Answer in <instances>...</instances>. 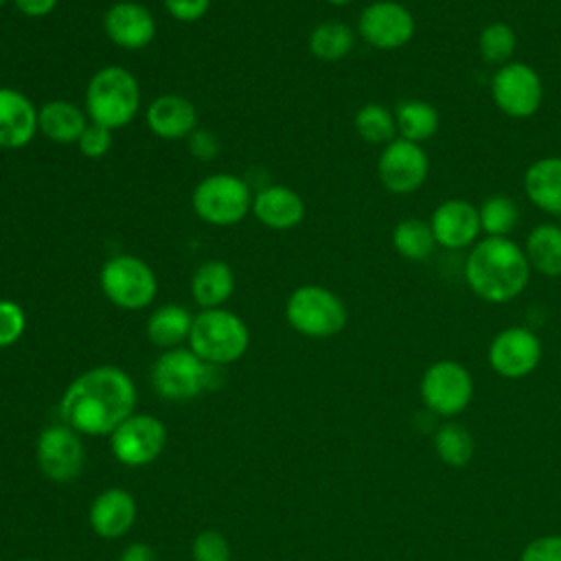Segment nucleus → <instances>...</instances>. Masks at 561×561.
Here are the masks:
<instances>
[{
    "label": "nucleus",
    "instance_id": "1",
    "mask_svg": "<svg viewBox=\"0 0 561 561\" xmlns=\"http://www.w3.org/2000/svg\"><path fill=\"white\" fill-rule=\"evenodd\" d=\"M136 397V386L123 368L101 364L68 383L59 399V416L81 436H110L134 414Z\"/></svg>",
    "mask_w": 561,
    "mask_h": 561
},
{
    "label": "nucleus",
    "instance_id": "2",
    "mask_svg": "<svg viewBox=\"0 0 561 561\" xmlns=\"http://www.w3.org/2000/svg\"><path fill=\"white\" fill-rule=\"evenodd\" d=\"M462 274L480 300L504 305L526 289L533 270L524 248L511 237H484L469 248Z\"/></svg>",
    "mask_w": 561,
    "mask_h": 561
},
{
    "label": "nucleus",
    "instance_id": "3",
    "mask_svg": "<svg viewBox=\"0 0 561 561\" xmlns=\"http://www.w3.org/2000/svg\"><path fill=\"white\" fill-rule=\"evenodd\" d=\"M83 110L92 123L112 131L129 125L140 112L138 79L123 66L99 68L85 85Z\"/></svg>",
    "mask_w": 561,
    "mask_h": 561
},
{
    "label": "nucleus",
    "instance_id": "4",
    "mask_svg": "<svg viewBox=\"0 0 561 561\" xmlns=\"http://www.w3.org/2000/svg\"><path fill=\"white\" fill-rule=\"evenodd\" d=\"M250 346L248 324L230 309H202L193 316L188 348L210 366H228L245 355Z\"/></svg>",
    "mask_w": 561,
    "mask_h": 561
},
{
    "label": "nucleus",
    "instance_id": "5",
    "mask_svg": "<svg viewBox=\"0 0 561 561\" xmlns=\"http://www.w3.org/2000/svg\"><path fill=\"white\" fill-rule=\"evenodd\" d=\"M287 324L313 340H324L337 335L348 320L344 300L324 285H300L285 302Z\"/></svg>",
    "mask_w": 561,
    "mask_h": 561
},
{
    "label": "nucleus",
    "instance_id": "6",
    "mask_svg": "<svg viewBox=\"0 0 561 561\" xmlns=\"http://www.w3.org/2000/svg\"><path fill=\"white\" fill-rule=\"evenodd\" d=\"M250 184L234 173H213L197 182L191 206L197 219L208 226L228 228L241 224L252 213Z\"/></svg>",
    "mask_w": 561,
    "mask_h": 561
},
{
    "label": "nucleus",
    "instance_id": "7",
    "mask_svg": "<svg viewBox=\"0 0 561 561\" xmlns=\"http://www.w3.org/2000/svg\"><path fill=\"white\" fill-rule=\"evenodd\" d=\"M99 285L103 296L125 311L149 307L158 294V278L151 265L134 254L110 256L99 272Z\"/></svg>",
    "mask_w": 561,
    "mask_h": 561
},
{
    "label": "nucleus",
    "instance_id": "8",
    "mask_svg": "<svg viewBox=\"0 0 561 561\" xmlns=\"http://www.w3.org/2000/svg\"><path fill=\"white\" fill-rule=\"evenodd\" d=\"M219 366L202 362L191 348L178 346L164 351L151 366L153 390L167 401H188L213 388V375Z\"/></svg>",
    "mask_w": 561,
    "mask_h": 561
},
{
    "label": "nucleus",
    "instance_id": "9",
    "mask_svg": "<svg viewBox=\"0 0 561 561\" xmlns=\"http://www.w3.org/2000/svg\"><path fill=\"white\" fill-rule=\"evenodd\" d=\"M491 99L504 116L524 121L539 112L543 103V81L533 66L508 61L491 77Z\"/></svg>",
    "mask_w": 561,
    "mask_h": 561
},
{
    "label": "nucleus",
    "instance_id": "10",
    "mask_svg": "<svg viewBox=\"0 0 561 561\" xmlns=\"http://www.w3.org/2000/svg\"><path fill=\"white\" fill-rule=\"evenodd\" d=\"M421 399L438 416L460 414L473 399L471 373L454 359H438L421 377Z\"/></svg>",
    "mask_w": 561,
    "mask_h": 561
},
{
    "label": "nucleus",
    "instance_id": "11",
    "mask_svg": "<svg viewBox=\"0 0 561 561\" xmlns=\"http://www.w3.org/2000/svg\"><path fill=\"white\" fill-rule=\"evenodd\" d=\"M416 20L401 0H375L357 15L359 37L377 50H399L414 37Z\"/></svg>",
    "mask_w": 561,
    "mask_h": 561
},
{
    "label": "nucleus",
    "instance_id": "12",
    "mask_svg": "<svg viewBox=\"0 0 561 561\" xmlns=\"http://www.w3.org/2000/svg\"><path fill=\"white\" fill-rule=\"evenodd\" d=\"M110 447L118 462L127 467H145L164 451L167 427L153 414L134 412L110 434Z\"/></svg>",
    "mask_w": 561,
    "mask_h": 561
},
{
    "label": "nucleus",
    "instance_id": "13",
    "mask_svg": "<svg viewBox=\"0 0 561 561\" xmlns=\"http://www.w3.org/2000/svg\"><path fill=\"white\" fill-rule=\"evenodd\" d=\"M35 460L39 471L53 482H70L81 476L85 465V447L81 434L66 423H53L37 436Z\"/></svg>",
    "mask_w": 561,
    "mask_h": 561
},
{
    "label": "nucleus",
    "instance_id": "14",
    "mask_svg": "<svg viewBox=\"0 0 561 561\" xmlns=\"http://www.w3.org/2000/svg\"><path fill=\"white\" fill-rule=\"evenodd\" d=\"M430 173V158L419 142L394 138L383 145L377 158V178L381 186L394 195H410L419 191Z\"/></svg>",
    "mask_w": 561,
    "mask_h": 561
},
{
    "label": "nucleus",
    "instance_id": "15",
    "mask_svg": "<svg viewBox=\"0 0 561 561\" xmlns=\"http://www.w3.org/2000/svg\"><path fill=\"white\" fill-rule=\"evenodd\" d=\"M541 340L526 327L502 329L489 344L491 368L506 379L530 375L541 362Z\"/></svg>",
    "mask_w": 561,
    "mask_h": 561
},
{
    "label": "nucleus",
    "instance_id": "16",
    "mask_svg": "<svg viewBox=\"0 0 561 561\" xmlns=\"http://www.w3.org/2000/svg\"><path fill=\"white\" fill-rule=\"evenodd\" d=\"M436 239V245L445 250H465L480 239V213L469 199L449 197L440 202L427 219Z\"/></svg>",
    "mask_w": 561,
    "mask_h": 561
},
{
    "label": "nucleus",
    "instance_id": "17",
    "mask_svg": "<svg viewBox=\"0 0 561 561\" xmlns=\"http://www.w3.org/2000/svg\"><path fill=\"white\" fill-rule=\"evenodd\" d=\"M153 13L134 0L114 2L103 15V31L107 39L123 50H142L156 37Z\"/></svg>",
    "mask_w": 561,
    "mask_h": 561
},
{
    "label": "nucleus",
    "instance_id": "18",
    "mask_svg": "<svg viewBox=\"0 0 561 561\" xmlns=\"http://www.w3.org/2000/svg\"><path fill=\"white\" fill-rule=\"evenodd\" d=\"M136 515L138 506L134 495L121 486H110L92 500L88 522L99 537L118 539L131 530Z\"/></svg>",
    "mask_w": 561,
    "mask_h": 561
},
{
    "label": "nucleus",
    "instance_id": "19",
    "mask_svg": "<svg viewBox=\"0 0 561 561\" xmlns=\"http://www.w3.org/2000/svg\"><path fill=\"white\" fill-rule=\"evenodd\" d=\"M145 123L162 140H184L197 129V107L182 94H158L145 110Z\"/></svg>",
    "mask_w": 561,
    "mask_h": 561
},
{
    "label": "nucleus",
    "instance_id": "20",
    "mask_svg": "<svg viewBox=\"0 0 561 561\" xmlns=\"http://www.w3.org/2000/svg\"><path fill=\"white\" fill-rule=\"evenodd\" d=\"M35 134L39 131L33 101L15 88H0V149H22Z\"/></svg>",
    "mask_w": 561,
    "mask_h": 561
},
{
    "label": "nucleus",
    "instance_id": "21",
    "mask_svg": "<svg viewBox=\"0 0 561 561\" xmlns=\"http://www.w3.org/2000/svg\"><path fill=\"white\" fill-rule=\"evenodd\" d=\"M305 213V199L285 184H270L252 197L254 219L270 230H291L302 224Z\"/></svg>",
    "mask_w": 561,
    "mask_h": 561
},
{
    "label": "nucleus",
    "instance_id": "22",
    "mask_svg": "<svg viewBox=\"0 0 561 561\" xmlns=\"http://www.w3.org/2000/svg\"><path fill=\"white\" fill-rule=\"evenodd\" d=\"M528 202L550 217H561V156H543L524 173Z\"/></svg>",
    "mask_w": 561,
    "mask_h": 561
},
{
    "label": "nucleus",
    "instance_id": "23",
    "mask_svg": "<svg viewBox=\"0 0 561 561\" xmlns=\"http://www.w3.org/2000/svg\"><path fill=\"white\" fill-rule=\"evenodd\" d=\"M88 123L85 110L66 99H53L37 107V131L57 145H77Z\"/></svg>",
    "mask_w": 561,
    "mask_h": 561
},
{
    "label": "nucleus",
    "instance_id": "24",
    "mask_svg": "<svg viewBox=\"0 0 561 561\" xmlns=\"http://www.w3.org/2000/svg\"><path fill=\"white\" fill-rule=\"evenodd\" d=\"M234 272L226 261H206L191 276V296L202 309L224 307L234 294Z\"/></svg>",
    "mask_w": 561,
    "mask_h": 561
},
{
    "label": "nucleus",
    "instance_id": "25",
    "mask_svg": "<svg viewBox=\"0 0 561 561\" xmlns=\"http://www.w3.org/2000/svg\"><path fill=\"white\" fill-rule=\"evenodd\" d=\"M524 252L533 272L546 278H559L561 276V226L552 221L537 224L526 237Z\"/></svg>",
    "mask_w": 561,
    "mask_h": 561
},
{
    "label": "nucleus",
    "instance_id": "26",
    "mask_svg": "<svg viewBox=\"0 0 561 561\" xmlns=\"http://www.w3.org/2000/svg\"><path fill=\"white\" fill-rule=\"evenodd\" d=\"M193 327V313L178 305V302H164L156 307L147 320V337L151 344L169 351L178 348L182 342H188Z\"/></svg>",
    "mask_w": 561,
    "mask_h": 561
},
{
    "label": "nucleus",
    "instance_id": "27",
    "mask_svg": "<svg viewBox=\"0 0 561 561\" xmlns=\"http://www.w3.org/2000/svg\"><path fill=\"white\" fill-rule=\"evenodd\" d=\"M397 134L410 142H425L436 136L440 127L438 110L423 99H405L394 110Z\"/></svg>",
    "mask_w": 561,
    "mask_h": 561
},
{
    "label": "nucleus",
    "instance_id": "28",
    "mask_svg": "<svg viewBox=\"0 0 561 561\" xmlns=\"http://www.w3.org/2000/svg\"><path fill=\"white\" fill-rule=\"evenodd\" d=\"M355 46V31L342 20H324L313 26L307 39L309 53L324 64L342 61Z\"/></svg>",
    "mask_w": 561,
    "mask_h": 561
},
{
    "label": "nucleus",
    "instance_id": "29",
    "mask_svg": "<svg viewBox=\"0 0 561 561\" xmlns=\"http://www.w3.org/2000/svg\"><path fill=\"white\" fill-rule=\"evenodd\" d=\"M392 248L405 261H427L436 248L430 221L405 217L392 228Z\"/></svg>",
    "mask_w": 561,
    "mask_h": 561
},
{
    "label": "nucleus",
    "instance_id": "30",
    "mask_svg": "<svg viewBox=\"0 0 561 561\" xmlns=\"http://www.w3.org/2000/svg\"><path fill=\"white\" fill-rule=\"evenodd\" d=\"M353 127L357 136L368 145H388L397 138L394 112L381 103H366L353 116Z\"/></svg>",
    "mask_w": 561,
    "mask_h": 561
},
{
    "label": "nucleus",
    "instance_id": "31",
    "mask_svg": "<svg viewBox=\"0 0 561 561\" xmlns=\"http://www.w3.org/2000/svg\"><path fill=\"white\" fill-rule=\"evenodd\" d=\"M517 48V35L508 22L495 20L482 26L478 35V53L486 66H504L513 61Z\"/></svg>",
    "mask_w": 561,
    "mask_h": 561
},
{
    "label": "nucleus",
    "instance_id": "32",
    "mask_svg": "<svg viewBox=\"0 0 561 561\" xmlns=\"http://www.w3.org/2000/svg\"><path fill=\"white\" fill-rule=\"evenodd\" d=\"M473 436L460 423H445L434 434V451L449 467H465L473 458Z\"/></svg>",
    "mask_w": 561,
    "mask_h": 561
},
{
    "label": "nucleus",
    "instance_id": "33",
    "mask_svg": "<svg viewBox=\"0 0 561 561\" xmlns=\"http://www.w3.org/2000/svg\"><path fill=\"white\" fill-rule=\"evenodd\" d=\"M480 228L486 237H511L519 224V208L508 195H491L480 208Z\"/></svg>",
    "mask_w": 561,
    "mask_h": 561
},
{
    "label": "nucleus",
    "instance_id": "34",
    "mask_svg": "<svg viewBox=\"0 0 561 561\" xmlns=\"http://www.w3.org/2000/svg\"><path fill=\"white\" fill-rule=\"evenodd\" d=\"M26 331V311L20 302L0 300V348L13 346Z\"/></svg>",
    "mask_w": 561,
    "mask_h": 561
},
{
    "label": "nucleus",
    "instance_id": "35",
    "mask_svg": "<svg viewBox=\"0 0 561 561\" xmlns=\"http://www.w3.org/2000/svg\"><path fill=\"white\" fill-rule=\"evenodd\" d=\"M193 561H230L232 550L228 539L217 530H202L191 546Z\"/></svg>",
    "mask_w": 561,
    "mask_h": 561
},
{
    "label": "nucleus",
    "instance_id": "36",
    "mask_svg": "<svg viewBox=\"0 0 561 561\" xmlns=\"http://www.w3.org/2000/svg\"><path fill=\"white\" fill-rule=\"evenodd\" d=\"M114 142V131L99 125V123H88V127L83 129V134L77 140L79 153L90 158V160H99L103 156H107V151L112 149Z\"/></svg>",
    "mask_w": 561,
    "mask_h": 561
},
{
    "label": "nucleus",
    "instance_id": "37",
    "mask_svg": "<svg viewBox=\"0 0 561 561\" xmlns=\"http://www.w3.org/2000/svg\"><path fill=\"white\" fill-rule=\"evenodd\" d=\"M519 561H561V535L533 539L519 554Z\"/></svg>",
    "mask_w": 561,
    "mask_h": 561
},
{
    "label": "nucleus",
    "instance_id": "38",
    "mask_svg": "<svg viewBox=\"0 0 561 561\" xmlns=\"http://www.w3.org/2000/svg\"><path fill=\"white\" fill-rule=\"evenodd\" d=\"M162 4L178 22H197L210 9V0H162Z\"/></svg>",
    "mask_w": 561,
    "mask_h": 561
},
{
    "label": "nucleus",
    "instance_id": "39",
    "mask_svg": "<svg viewBox=\"0 0 561 561\" xmlns=\"http://www.w3.org/2000/svg\"><path fill=\"white\" fill-rule=\"evenodd\" d=\"M188 151L197 158V160H213L219 153V140L213 131L208 129H195L188 138Z\"/></svg>",
    "mask_w": 561,
    "mask_h": 561
},
{
    "label": "nucleus",
    "instance_id": "40",
    "mask_svg": "<svg viewBox=\"0 0 561 561\" xmlns=\"http://www.w3.org/2000/svg\"><path fill=\"white\" fill-rule=\"evenodd\" d=\"M11 2L26 18H46L59 4V0H11Z\"/></svg>",
    "mask_w": 561,
    "mask_h": 561
},
{
    "label": "nucleus",
    "instance_id": "41",
    "mask_svg": "<svg viewBox=\"0 0 561 561\" xmlns=\"http://www.w3.org/2000/svg\"><path fill=\"white\" fill-rule=\"evenodd\" d=\"M118 561H158L156 550L145 543V541H134L129 546H125V550L121 552Z\"/></svg>",
    "mask_w": 561,
    "mask_h": 561
},
{
    "label": "nucleus",
    "instance_id": "42",
    "mask_svg": "<svg viewBox=\"0 0 561 561\" xmlns=\"http://www.w3.org/2000/svg\"><path fill=\"white\" fill-rule=\"evenodd\" d=\"M324 2H329V4H333V7H344V4H351L353 0H324Z\"/></svg>",
    "mask_w": 561,
    "mask_h": 561
},
{
    "label": "nucleus",
    "instance_id": "43",
    "mask_svg": "<svg viewBox=\"0 0 561 561\" xmlns=\"http://www.w3.org/2000/svg\"><path fill=\"white\" fill-rule=\"evenodd\" d=\"M7 2H9V0H0V9H2Z\"/></svg>",
    "mask_w": 561,
    "mask_h": 561
},
{
    "label": "nucleus",
    "instance_id": "44",
    "mask_svg": "<svg viewBox=\"0 0 561 561\" xmlns=\"http://www.w3.org/2000/svg\"><path fill=\"white\" fill-rule=\"evenodd\" d=\"M24 561H42V559H24Z\"/></svg>",
    "mask_w": 561,
    "mask_h": 561
}]
</instances>
